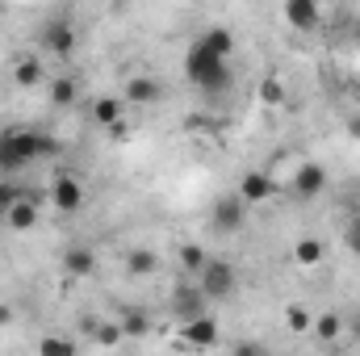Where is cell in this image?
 I'll return each instance as SVG.
<instances>
[{
	"instance_id": "6da1fadb",
	"label": "cell",
	"mask_w": 360,
	"mask_h": 356,
	"mask_svg": "<svg viewBox=\"0 0 360 356\" xmlns=\"http://www.w3.org/2000/svg\"><path fill=\"white\" fill-rule=\"evenodd\" d=\"M42 155H55V139H46L38 130H8V134H0V177H13V172L30 168Z\"/></svg>"
},
{
	"instance_id": "7a4b0ae2",
	"label": "cell",
	"mask_w": 360,
	"mask_h": 356,
	"mask_svg": "<svg viewBox=\"0 0 360 356\" xmlns=\"http://www.w3.org/2000/svg\"><path fill=\"white\" fill-rule=\"evenodd\" d=\"M184 76L205 92H226L231 89V59L218 55V51H210V46L197 38V42L188 46V55H184Z\"/></svg>"
},
{
	"instance_id": "3957f363",
	"label": "cell",
	"mask_w": 360,
	"mask_h": 356,
	"mask_svg": "<svg viewBox=\"0 0 360 356\" xmlns=\"http://www.w3.org/2000/svg\"><path fill=\"white\" fill-rule=\"evenodd\" d=\"M197 285H201V293L205 298H231L235 289H239V272L231 260H222V256H205V265L197 268Z\"/></svg>"
},
{
	"instance_id": "277c9868",
	"label": "cell",
	"mask_w": 360,
	"mask_h": 356,
	"mask_svg": "<svg viewBox=\"0 0 360 356\" xmlns=\"http://www.w3.org/2000/svg\"><path fill=\"white\" fill-rule=\"evenodd\" d=\"M243 218H248V201H243L239 193L218 197V201H214V210H210V227H214V231H222V235H235V231L243 227Z\"/></svg>"
},
{
	"instance_id": "5b68a950",
	"label": "cell",
	"mask_w": 360,
	"mask_h": 356,
	"mask_svg": "<svg viewBox=\"0 0 360 356\" xmlns=\"http://www.w3.org/2000/svg\"><path fill=\"white\" fill-rule=\"evenodd\" d=\"M42 51L55 55V59H72V51H76V30H72L63 17L46 21V30H42Z\"/></svg>"
},
{
	"instance_id": "8992f818",
	"label": "cell",
	"mask_w": 360,
	"mask_h": 356,
	"mask_svg": "<svg viewBox=\"0 0 360 356\" xmlns=\"http://www.w3.org/2000/svg\"><path fill=\"white\" fill-rule=\"evenodd\" d=\"M51 201H55V210L59 214H80V205H84V184L76 177H55L51 180Z\"/></svg>"
},
{
	"instance_id": "52a82bcc",
	"label": "cell",
	"mask_w": 360,
	"mask_h": 356,
	"mask_svg": "<svg viewBox=\"0 0 360 356\" xmlns=\"http://www.w3.org/2000/svg\"><path fill=\"white\" fill-rule=\"evenodd\" d=\"M289 189H293V197L297 201H314L323 189H327V168L323 164H302L293 180H289Z\"/></svg>"
},
{
	"instance_id": "ba28073f",
	"label": "cell",
	"mask_w": 360,
	"mask_h": 356,
	"mask_svg": "<svg viewBox=\"0 0 360 356\" xmlns=\"http://www.w3.org/2000/svg\"><path fill=\"white\" fill-rule=\"evenodd\" d=\"M180 344H188V348H214V344H218V323H214L210 314L184 319V323H180Z\"/></svg>"
},
{
	"instance_id": "9c48e42d",
	"label": "cell",
	"mask_w": 360,
	"mask_h": 356,
	"mask_svg": "<svg viewBox=\"0 0 360 356\" xmlns=\"http://www.w3.org/2000/svg\"><path fill=\"white\" fill-rule=\"evenodd\" d=\"M285 21H289V30H297V34H306V30H314L319 25V17H323V8H319V0H285Z\"/></svg>"
},
{
	"instance_id": "30bf717a",
	"label": "cell",
	"mask_w": 360,
	"mask_h": 356,
	"mask_svg": "<svg viewBox=\"0 0 360 356\" xmlns=\"http://www.w3.org/2000/svg\"><path fill=\"white\" fill-rule=\"evenodd\" d=\"M210 298L201 293V285H176V293H172V310H176V319H197V314H205L201 306H205Z\"/></svg>"
},
{
	"instance_id": "8fae6325",
	"label": "cell",
	"mask_w": 360,
	"mask_h": 356,
	"mask_svg": "<svg viewBox=\"0 0 360 356\" xmlns=\"http://www.w3.org/2000/svg\"><path fill=\"white\" fill-rule=\"evenodd\" d=\"M272 193H276V180H272L269 172H243V180H239V197H243L248 205L269 201Z\"/></svg>"
},
{
	"instance_id": "7c38bea8",
	"label": "cell",
	"mask_w": 360,
	"mask_h": 356,
	"mask_svg": "<svg viewBox=\"0 0 360 356\" xmlns=\"http://www.w3.org/2000/svg\"><path fill=\"white\" fill-rule=\"evenodd\" d=\"M122 113H126V96H96L92 101V122L105 130H122Z\"/></svg>"
},
{
	"instance_id": "4fadbf2b",
	"label": "cell",
	"mask_w": 360,
	"mask_h": 356,
	"mask_svg": "<svg viewBox=\"0 0 360 356\" xmlns=\"http://www.w3.org/2000/svg\"><path fill=\"white\" fill-rule=\"evenodd\" d=\"M4 227H13V231H34L38 227V201H30L25 193L4 210Z\"/></svg>"
},
{
	"instance_id": "5bb4252c",
	"label": "cell",
	"mask_w": 360,
	"mask_h": 356,
	"mask_svg": "<svg viewBox=\"0 0 360 356\" xmlns=\"http://www.w3.org/2000/svg\"><path fill=\"white\" fill-rule=\"evenodd\" d=\"M46 80V68H42V59H34V55H21L17 63H13V84L17 89H38Z\"/></svg>"
},
{
	"instance_id": "9a60e30c",
	"label": "cell",
	"mask_w": 360,
	"mask_h": 356,
	"mask_svg": "<svg viewBox=\"0 0 360 356\" xmlns=\"http://www.w3.org/2000/svg\"><path fill=\"white\" fill-rule=\"evenodd\" d=\"M310 331H314V340H319V344H335V340L344 336V319H340L335 310H327V314H314Z\"/></svg>"
},
{
	"instance_id": "2e32d148",
	"label": "cell",
	"mask_w": 360,
	"mask_h": 356,
	"mask_svg": "<svg viewBox=\"0 0 360 356\" xmlns=\"http://www.w3.org/2000/svg\"><path fill=\"white\" fill-rule=\"evenodd\" d=\"M122 96L130 105H151V101H160V84L151 76H134V80H126V92Z\"/></svg>"
},
{
	"instance_id": "e0dca14e",
	"label": "cell",
	"mask_w": 360,
	"mask_h": 356,
	"mask_svg": "<svg viewBox=\"0 0 360 356\" xmlns=\"http://www.w3.org/2000/svg\"><path fill=\"white\" fill-rule=\"evenodd\" d=\"M323 256H327V248H323V239H314V235H306V239L293 243V265L314 268V265H323Z\"/></svg>"
},
{
	"instance_id": "ac0fdd59",
	"label": "cell",
	"mask_w": 360,
	"mask_h": 356,
	"mask_svg": "<svg viewBox=\"0 0 360 356\" xmlns=\"http://www.w3.org/2000/svg\"><path fill=\"white\" fill-rule=\"evenodd\" d=\"M63 268H68L72 276H89L92 268H96V256H92V248H72V252L63 256Z\"/></svg>"
},
{
	"instance_id": "d6986e66",
	"label": "cell",
	"mask_w": 360,
	"mask_h": 356,
	"mask_svg": "<svg viewBox=\"0 0 360 356\" xmlns=\"http://www.w3.org/2000/svg\"><path fill=\"white\" fill-rule=\"evenodd\" d=\"M126 268H130L134 276H151V272L160 268V256L147 252V248H134V252H126Z\"/></svg>"
},
{
	"instance_id": "ffe728a7",
	"label": "cell",
	"mask_w": 360,
	"mask_h": 356,
	"mask_svg": "<svg viewBox=\"0 0 360 356\" xmlns=\"http://www.w3.org/2000/svg\"><path fill=\"white\" fill-rule=\"evenodd\" d=\"M201 42H205L210 51H218V55H226V59H231V51H235V34H231V30H222V25H214V30H205V34H201Z\"/></svg>"
},
{
	"instance_id": "44dd1931",
	"label": "cell",
	"mask_w": 360,
	"mask_h": 356,
	"mask_svg": "<svg viewBox=\"0 0 360 356\" xmlns=\"http://www.w3.org/2000/svg\"><path fill=\"white\" fill-rule=\"evenodd\" d=\"M76 96H80V84H76L72 76H59V80H51V101H55L59 109H68Z\"/></svg>"
},
{
	"instance_id": "7402d4cb",
	"label": "cell",
	"mask_w": 360,
	"mask_h": 356,
	"mask_svg": "<svg viewBox=\"0 0 360 356\" xmlns=\"http://www.w3.org/2000/svg\"><path fill=\"white\" fill-rule=\"evenodd\" d=\"M310 323H314V314H310L306 306H285V327H289L293 336H306Z\"/></svg>"
},
{
	"instance_id": "603a6c76",
	"label": "cell",
	"mask_w": 360,
	"mask_h": 356,
	"mask_svg": "<svg viewBox=\"0 0 360 356\" xmlns=\"http://www.w3.org/2000/svg\"><path fill=\"white\" fill-rule=\"evenodd\" d=\"M180 268H188V272H197V268L205 265V248L201 243H180Z\"/></svg>"
},
{
	"instance_id": "cb8c5ba5",
	"label": "cell",
	"mask_w": 360,
	"mask_h": 356,
	"mask_svg": "<svg viewBox=\"0 0 360 356\" xmlns=\"http://www.w3.org/2000/svg\"><path fill=\"white\" fill-rule=\"evenodd\" d=\"M122 336H147V314L130 310V314L122 319Z\"/></svg>"
},
{
	"instance_id": "d4e9b609",
	"label": "cell",
	"mask_w": 360,
	"mask_h": 356,
	"mask_svg": "<svg viewBox=\"0 0 360 356\" xmlns=\"http://www.w3.org/2000/svg\"><path fill=\"white\" fill-rule=\"evenodd\" d=\"M17 197H21V189H17L13 180H4V177H0V214H4V210H8V205L17 201Z\"/></svg>"
},
{
	"instance_id": "484cf974",
	"label": "cell",
	"mask_w": 360,
	"mask_h": 356,
	"mask_svg": "<svg viewBox=\"0 0 360 356\" xmlns=\"http://www.w3.org/2000/svg\"><path fill=\"white\" fill-rule=\"evenodd\" d=\"M260 96H264V105H281V96H285V89H281V80H264V89H260Z\"/></svg>"
},
{
	"instance_id": "4316f807",
	"label": "cell",
	"mask_w": 360,
	"mask_h": 356,
	"mask_svg": "<svg viewBox=\"0 0 360 356\" xmlns=\"http://www.w3.org/2000/svg\"><path fill=\"white\" fill-rule=\"evenodd\" d=\"M42 352H76V344L72 340H59V336H46L42 340Z\"/></svg>"
},
{
	"instance_id": "83f0119b",
	"label": "cell",
	"mask_w": 360,
	"mask_h": 356,
	"mask_svg": "<svg viewBox=\"0 0 360 356\" xmlns=\"http://www.w3.org/2000/svg\"><path fill=\"white\" fill-rule=\"evenodd\" d=\"M96 344H122V327H96Z\"/></svg>"
},
{
	"instance_id": "f1b7e54d",
	"label": "cell",
	"mask_w": 360,
	"mask_h": 356,
	"mask_svg": "<svg viewBox=\"0 0 360 356\" xmlns=\"http://www.w3.org/2000/svg\"><path fill=\"white\" fill-rule=\"evenodd\" d=\"M348 248H352V256L360 260V218L352 222V227H348Z\"/></svg>"
},
{
	"instance_id": "f546056e",
	"label": "cell",
	"mask_w": 360,
	"mask_h": 356,
	"mask_svg": "<svg viewBox=\"0 0 360 356\" xmlns=\"http://www.w3.org/2000/svg\"><path fill=\"white\" fill-rule=\"evenodd\" d=\"M13 323V306H0V327H8Z\"/></svg>"
},
{
	"instance_id": "4dcf8cb0",
	"label": "cell",
	"mask_w": 360,
	"mask_h": 356,
	"mask_svg": "<svg viewBox=\"0 0 360 356\" xmlns=\"http://www.w3.org/2000/svg\"><path fill=\"white\" fill-rule=\"evenodd\" d=\"M348 134H352V139H360V117H352V126H348Z\"/></svg>"
},
{
	"instance_id": "1f68e13d",
	"label": "cell",
	"mask_w": 360,
	"mask_h": 356,
	"mask_svg": "<svg viewBox=\"0 0 360 356\" xmlns=\"http://www.w3.org/2000/svg\"><path fill=\"white\" fill-rule=\"evenodd\" d=\"M348 331H352V336H356V340H360V314H356V319H352V323H348Z\"/></svg>"
},
{
	"instance_id": "d6a6232c",
	"label": "cell",
	"mask_w": 360,
	"mask_h": 356,
	"mask_svg": "<svg viewBox=\"0 0 360 356\" xmlns=\"http://www.w3.org/2000/svg\"><path fill=\"white\" fill-rule=\"evenodd\" d=\"M0 222H4V214H0Z\"/></svg>"
}]
</instances>
